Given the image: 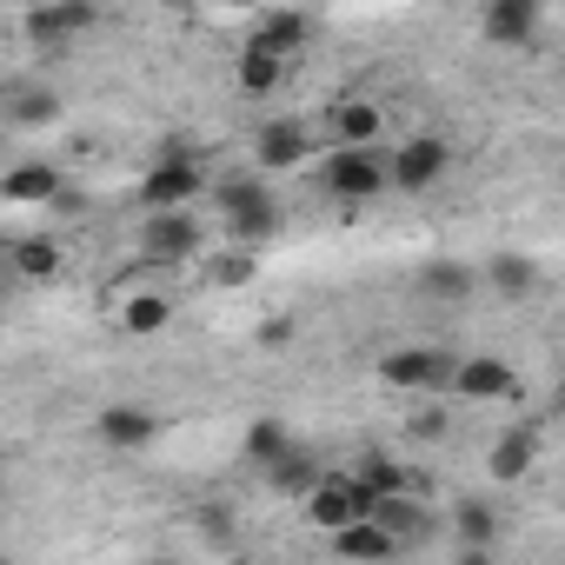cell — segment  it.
I'll return each mask as SVG.
<instances>
[{
	"mask_svg": "<svg viewBox=\"0 0 565 565\" xmlns=\"http://www.w3.org/2000/svg\"><path fill=\"white\" fill-rule=\"evenodd\" d=\"M413 439H446V413H413Z\"/></svg>",
	"mask_w": 565,
	"mask_h": 565,
	"instance_id": "obj_29",
	"label": "cell"
},
{
	"mask_svg": "<svg viewBox=\"0 0 565 565\" xmlns=\"http://www.w3.org/2000/svg\"><path fill=\"white\" fill-rule=\"evenodd\" d=\"M140 246H147V259H160V266L193 259V253H200V220H193V213H147Z\"/></svg>",
	"mask_w": 565,
	"mask_h": 565,
	"instance_id": "obj_8",
	"label": "cell"
},
{
	"mask_svg": "<svg viewBox=\"0 0 565 565\" xmlns=\"http://www.w3.org/2000/svg\"><path fill=\"white\" fill-rule=\"evenodd\" d=\"M446 167H452V147H446V140H433V134H419V140H406V147L393 153V186L426 193L433 180H446Z\"/></svg>",
	"mask_w": 565,
	"mask_h": 565,
	"instance_id": "obj_6",
	"label": "cell"
},
{
	"mask_svg": "<svg viewBox=\"0 0 565 565\" xmlns=\"http://www.w3.org/2000/svg\"><path fill=\"white\" fill-rule=\"evenodd\" d=\"M380 127H386V114H380L373 100H340V107H333L340 147H380Z\"/></svg>",
	"mask_w": 565,
	"mask_h": 565,
	"instance_id": "obj_16",
	"label": "cell"
},
{
	"mask_svg": "<svg viewBox=\"0 0 565 565\" xmlns=\"http://www.w3.org/2000/svg\"><path fill=\"white\" fill-rule=\"evenodd\" d=\"M14 273H21V279H54V273H61V246H54L47 233L14 239Z\"/></svg>",
	"mask_w": 565,
	"mask_h": 565,
	"instance_id": "obj_22",
	"label": "cell"
},
{
	"mask_svg": "<svg viewBox=\"0 0 565 565\" xmlns=\"http://www.w3.org/2000/svg\"><path fill=\"white\" fill-rule=\"evenodd\" d=\"M153 565H173V558H153Z\"/></svg>",
	"mask_w": 565,
	"mask_h": 565,
	"instance_id": "obj_32",
	"label": "cell"
},
{
	"mask_svg": "<svg viewBox=\"0 0 565 565\" xmlns=\"http://www.w3.org/2000/svg\"><path fill=\"white\" fill-rule=\"evenodd\" d=\"M213 213H220L246 246H259V239L279 233V206H273L266 180H253V173H226V180H213Z\"/></svg>",
	"mask_w": 565,
	"mask_h": 565,
	"instance_id": "obj_1",
	"label": "cell"
},
{
	"mask_svg": "<svg viewBox=\"0 0 565 565\" xmlns=\"http://www.w3.org/2000/svg\"><path fill=\"white\" fill-rule=\"evenodd\" d=\"M14 120H21V127H41V120H54V94H21Z\"/></svg>",
	"mask_w": 565,
	"mask_h": 565,
	"instance_id": "obj_28",
	"label": "cell"
},
{
	"mask_svg": "<svg viewBox=\"0 0 565 565\" xmlns=\"http://www.w3.org/2000/svg\"><path fill=\"white\" fill-rule=\"evenodd\" d=\"M287 452H294L287 419H253V426H246V459H253V466H279Z\"/></svg>",
	"mask_w": 565,
	"mask_h": 565,
	"instance_id": "obj_21",
	"label": "cell"
},
{
	"mask_svg": "<svg viewBox=\"0 0 565 565\" xmlns=\"http://www.w3.org/2000/svg\"><path fill=\"white\" fill-rule=\"evenodd\" d=\"M206 279H213V287H246V279H253V253H220L206 266Z\"/></svg>",
	"mask_w": 565,
	"mask_h": 565,
	"instance_id": "obj_27",
	"label": "cell"
},
{
	"mask_svg": "<svg viewBox=\"0 0 565 565\" xmlns=\"http://www.w3.org/2000/svg\"><path fill=\"white\" fill-rule=\"evenodd\" d=\"M452 532H459L466 545H479V552H486V539L499 532V512H492L486 499H459V505H452Z\"/></svg>",
	"mask_w": 565,
	"mask_h": 565,
	"instance_id": "obj_24",
	"label": "cell"
},
{
	"mask_svg": "<svg viewBox=\"0 0 565 565\" xmlns=\"http://www.w3.org/2000/svg\"><path fill=\"white\" fill-rule=\"evenodd\" d=\"M200 193H206V173L193 167L186 147H167V153L147 167V180H140V200H147L153 213H180V206L200 200Z\"/></svg>",
	"mask_w": 565,
	"mask_h": 565,
	"instance_id": "obj_3",
	"label": "cell"
},
{
	"mask_svg": "<svg viewBox=\"0 0 565 565\" xmlns=\"http://www.w3.org/2000/svg\"><path fill=\"white\" fill-rule=\"evenodd\" d=\"M253 153L279 173V167H300L307 160V127L300 120H266L259 127V140H253Z\"/></svg>",
	"mask_w": 565,
	"mask_h": 565,
	"instance_id": "obj_14",
	"label": "cell"
},
{
	"mask_svg": "<svg viewBox=\"0 0 565 565\" xmlns=\"http://www.w3.org/2000/svg\"><path fill=\"white\" fill-rule=\"evenodd\" d=\"M380 380L399 393H439V386H459V360L439 347H399L380 360Z\"/></svg>",
	"mask_w": 565,
	"mask_h": 565,
	"instance_id": "obj_4",
	"label": "cell"
},
{
	"mask_svg": "<svg viewBox=\"0 0 565 565\" xmlns=\"http://www.w3.org/2000/svg\"><path fill=\"white\" fill-rule=\"evenodd\" d=\"M532 452H539L532 426H512V433L492 446V459H486V466H492V479H525V472H532Z\"/></svg>",
	"mask_w": 565,
	"mask_h": 565,
	"instance_id": "obj_20",
	"label": "cell"
},
{
	"mask_svg": "<svg viewBox=\"0 0 565 565\" xmlns=\"http://www.w3.org/2000/svg\"><path fill=\"white\" fill-rule=\"evenodd\" d=\"M100 21V8H87V0H54V8H28V41L41 47V54H61L74 34H87Z\"/></svg>",
	"mask_w": 565,
	"mask_h": 565,
	"instance_id": "obj_5",
	"label": "cell"
},
{
	"mask_svg": "<svg viewBox=\"0 0 565 565\" xmlns=\"http://www.w3.org/2000/svg\"><path fill=\"white\" fill-rule=\"evenodd\" d=\"M100 439L114 446V452H134V446H153L160 439V419L147 413V406H100Z\"/></svg>",
	"mask_w": 565,
	"mask_h": 565,
	"instance_id": "obj_9",
	"label": "cell"
},
{
	"mask_svg": "<svg viewBox=\"0 0 565 565\" xmlns=\"http://www.w3.org/2000/svg\"><path fill=\"white\" fill-rule=\"evenodd\" d=\"M313 41V21L307 14H266L259 28H253V41L246 47H259V54H279V61H287V54H300Z\"/></svg>",
	"mask_w": 565,
	"mask_h": 565,
	"instance_id": "obj_13",
	"label": "cell"
},
{
	"mask_svg": "<svg viewBox=\"0 0 565 565\" xmlns=\"http://www.w3.org/2000/svg\"><path fill=\"white\" fill-rule=\"evenodd\" d=\"M320 180H327L333 200H380L386 180H393V153H380V147H333L320 160Z\"/></svg>",
	"mask_w": 565,
	"mask_h": 565,
	"instance_id": "obj_2",
	"label": "cell"
},
{
	"mask_svg": "<svg viewBox=\"0 0 565 565\" xmlns=\"http://www.w3.org/2000/svg\"><path fill=\"white\" fill-rule=\"evenodd\" d=\"M200 525H206L213 539H226V532H233V512H226V505H206V512H200Z\"/></svg>",
	"mask_w": 565,
	"mask_h": 565,
	"instance_id": "obj_30",
	"label": "cell"
},
{
	"mask_svg": "<svg viewBox=\"0 0 565 565\" xmlns=\"http://www.w3.org/2000/svg\"><path fill=\"white\" fill-rule=\"evenodd\" d=\"M472 287H479V273L466 259H426V273H419V294L426 300H466Z\"/></svg>",
	"mask_w": 565,
	"mask_h": 565,
	"instance_id": "obj_18",
	"label": "cell"
},
{
	"mask_svg": "<svg viewBox=\"0 0 565 565\" xmlns=\"http://www.w3.org/2000/svg\"><path fill=\"white\" fill-rule=\"evenodd\" d=\"M120 320H127V333H160V327L173 320V307H167L160 294H140V300H127V313H120Z\"/></svg>",
	"mask_w": 565,
	"mask_h": 565,
	"instance_id": "obj_26",
	"label": "cell"
},
{
	"mask_svg": "<svg viewBox=\"0 0 565 565\" xmlns=\"http://www.w3.org/2000/svg\"><path fill=\"white\" fill-rule=\"evenodd\" d=\"M486 287L505 294V300H525V294H532V259H519V253L486 259Z\"/></svg>",
	"mask_w": 565,
	"mask_h": 565,
	"instance_id": "obj_23",
	"label": "cell"
},
{
	"mask_svg": "<svg viewBox=\"0 0 565 565\" xmlns=\"http://www.w3.org/2000/svg\"><path fill=\"white\" fill-rule=\"evenodd\" d=\"M307 519H313L320 532H347V525H360V519H366V499H360L353 472H327V486L307 499Z\"/></svg>",
	"mask_w": 565,
	"mask_h": 565,
	"instance_id": "obj_7",
	"label": "cell"
},
{
	"mask_svg": "<svg viewBox=\"0 0 565 565\" xmlns=\"http://www.w3.org/2000/svg\"><path fill=\"white\" fill-rule=\"evenodd\" d=\"M266 479H273L279 492H300V499H313V492L327 486V472H320V459H313L307 446H294L287 459H279V466H266Z\"/></svg>",
	"mask_w": 565,
	"mask_h": 565,
	"instance_id": "obj_19",
	"label": "cell"
},
{
	"mask_svg": "<svg viewBox=\"0 0 565 565\" xmlns=\"http://www.w3.org/2000/svg\"><path fill=\"white\" fill-rule=\"evenodd\" d=\"M333 552H340V558H353V565H380V558H393L399 545H393V532H380L373 519H360V525L333 532Z\"/></svg>",
	"mask_w": 565,
	"mask_h": 565,
	"instance_id": "obj_17",
	"label": "cell"
},
{
	"mask_svg": "<svg viewBox=\"0 0 565 565\" xmlns=\"http://www.w3.org/2000/svg\"><path fill=\"white\" fill-rule=\"evenodd\" d=\"M0 193H8L14 206H34V200H61V167L54 160H28V167H14L8 180H0Z\"/></svg>",
	"mask_w": 565,
	"mask_h": 565,
	"instance_id": "obj_12",
	"label": "cell"
},
{
	"mask_svg": "<svg viewBox=\"0 0 565 565\" xmlns=\"http://www.w3.org/2000/svg\"><path fill=\"white\" fill-rule=\"evenodd\" d=\"M479 28H486V41H499V47H525V41L539 34V8H532V0H492Z\"/></svg>",
	"mask_w": 565,
	"mask_h": 565,
	"instance_id": "obj_10",
	"label": "cell"
},
{
	"mask_svg": "<svg viewBox=\"0 0 565 565\" xmlns=\"http://www.w3.org/2000/svg\"><path fill=\"white\" fill-rule=\"evenodd\" d=\"M279 81H287V61H279V54H259V47L239 54V87L246 94H273Z\"/></svg>",
	"mask_w": 565,
	"mask_h": 565,
	"instance_id": "obj_25",
	"label": "cell"
},
{
	"mask_svg": "<svg viewBox=\"0 0 565 565\" xmlns=\"http://www.w3.org/2000/svg\"><path fill=\"white\" fill-rule=\"evenodd\" d=\"M519 380H512V366L505 360H492V353H479V360H459V393L466 399H505Z\"/></svg>",
	"mask_w": 565,
	"mask_h": 565,
	"instance_id": "obj_15",
	"label": "cell"
},
{
	"mask_svg": "<svg viewBox=\"0 0 565 565\" xmlns=\"http://www.w3.org/2000/svg\"><path fill=\"white\" fill-rule=\"evenodd\" d=\"M373 525L393 532V545H413V539L433 532V512L419 505V492H406V499H380V505H373Z\"/></svg>",
	"mask_w": 565,
	"mask_h": 565,
	"instance_id": "obj_11",
	"label": "cell"
},
{
	"mask_svg": "<svg viewBox=\"0 0 565 565\" xmlns=\"http://www.w3.org/2000/svg\"><path fill=\"white\" fill-rule=\"evenodd\" d=\"M459 565H486V552H479V545H466V558H459Z\"/></svg>",
	"mask_w": 565,
	"mask_h": 565,
	"instance_id": "obj_31",
	"label": "cell"
}]
</instances>
